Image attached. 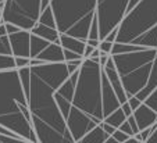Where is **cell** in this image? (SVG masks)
Masks as SVG:
<instances>
[{"label":"cell","mask_w":157,"mask_h":143,"mask_svg":"<svg viewBox=\"0 0 157 143\" xmlns=\"http://www.w3.org/2000/svg\"><path fill=\"white\" fill-rule=\"evenodd\" d=\"M54 92L52 85L31 72L27 101L36 140L38 143H75L54 100Z\"/></svg>","instance_id":"cell-1"},{"label":"cell","mask_w":157,"mask_h":143,"mask_svg":"<svg viewBox=\"0 0 157 143\" xmlns=\"http://www.w3.org/2000/svg\"><path fill=\"white\" fill-rule=\"evenodd\" d=\"M22 104L28 106V101L21 85L18 70L0 71V125L6 126L31 143H38L31 122L20 110Z\"/></svg>","instance_id":"cell-2"},{"label":"cell","mask_w":157,"mask_h":143,"mask_svg":"<svg viewBox=\"0 0 157 143\" xmlns=\"http://www.w3.org/2000/svg\"><path fill=\"white\" fill-rule=\"evenodd\" d=\"M101 74L103 67L100 64L90 58H83L71 100V107L81 111L96 125L104 118L101 104Z\"/></svg>","instance_id":"cell-3"},{"label":"cell","mask_w":157,"mask_h":143,"mask_svg":"<svg viewBox=\"0 0 157 143\" xmlns=\"http://www.w3.org/2000/svg\"><path fill=\"white\" fill-rule=\"evenodd\" d=\"M50 7L60 33L81 40L88 39L95 17L96 0H50Z\"/></svg>","instance_id":"cell-4"},{"label":"cell","mask_w":157,"mask_h":143,"mask_svg":"<svg viewBox=\"0 0 157 143\" xmlns=\"http://www.w3.org/2000/svg\"><path fill=\"white\" fill-rule=\"evenodd\" d=\"M154 25H157V0H140L120 22L116 42L131 43Z\"/></svg>","instance_id":"cell-5"},{"label":"cell","mask_w":157,"mask_h":143,"mask_svg":"<svg viewBox=\"0 0 157 143\" xmlns=\"http://www.w3.org/2000/svg\"><path fill=\"white\" fill-rule=\"evenodd\" d=\"M40 13V0H6L2 21L10 22L20 29L31 31L38 22Z\"/></svg>","instance_id":"cell-6"},{"label":"cell","mask_w":157,"mask_h":143,"mask_svg":"<svg viewBox=\"0 0 157 143\" xmlns=\"http://www.w3.org/2000/svg\"><path fill=\"white\" fill-rule=\"evenodd\" d=\"M128 0H96L95 17L98 20L99 39L103 40L113 29L118 28L127 14Z\"/></svg>","instance_id":"cell-7"},{"label":"cell","mask_w":157,"mask_h":143,"mask_svg":"<svg viewBox=\"0 0 157 143\" xmlns=\"http://www.w3.org/2000/svg\"><path fill=\"white\" fill-rule=\"evenodd\" d=\"M29 39L31 32L25 29H20L9 35L10 46L14 57H28L29 58Z\"/></svg>","instance_id":"cell-8"},{"label":"cell","mask_w":157,"mask_h":143,"mask_svg":"<svg viewBox=\"0 0 157 143\" xmlns=\"http://www.w3.org/2000/svg\"><path fill=\"white\" fill-rule=\"evenodd\" d=\"M101 104H103L104 117L109 115L110 113H113L114 110H117V108L121 106V103H120L116 92H114L111 85H110L104 71H103V74H101Z\"/></svg>","instance_id":"cell-9"},{"label":"cell","mask_w":157,"mask_h":143,"mask_svg":"<svg viewBox=\"0 0 157 143\" xmlns=\"http://www.w3.org/2000/svg\"><path fill=\"white\" fill-rule=\"evenodd\" d=\"M132 115H133V118H135V121H136L139 132L142 131V129L154 125L157 122V113L153 108L149 107L147 104H145V103H142L138 108H135V110L132 111Z\"/></svg>","instance_id":"cell-10"},{"label":"cell","mask_w":157,"mask_h":143,"mask_svg":"<svg viewBox=\"0 0 157 143\" xmlns=\"http://www.w3.org/2000/svg\"><path fill=\"white\" fill-rule=\"evenodd\" d=\"M35 58L42 60L43 63H63L64 61L63 47L59 43H49L44 50H42Z\"/></svg>","instance_id":"cell-11"},{"label":"cell","mask_w":157,"mask_h":143,"mask_svg":"<svg viewBox=\"0 0 157 143\" xmlns=\"http://www.w3.org/2000/svg\"><path fill=\"white\" fill-rule=\"evenodd\" d=\"M29 32L32 33V35H36V36H39V38L44 39V40H48V42H50V43H59L60 32L57 31V28H52L44 24H40V22H36L35 27H33Z\"/></svg>","instance_id":"cell-12"},{"label":"cell","mask_w":157,"mask_h":143,"mask_svg":"<svg viewBox=\"0 0 157 143\" xmlns=\"http://www.w3.org/2000/svg\"><path fill=\"white\" fill-rule=\"evenodd\" d=\"M59 43L63 49H67V50L75 51V53L83 54V50H85V40H81L78 38H74V36L65 35V33H60L59 36Z\"/></svg>","instance_id":"cell-13"},{"label":"cell","mask_w":157,"mask_h":143,"mask_svg":"<svg viewBox=\"0 0 157 143\" xmlns=\"http://www.w3.org/2000/svg\"><path fill=\"white\" fill-rule=\"evenodd\" d=\"M131 43L138 46H143V47H147V49H157V25H154L153 28H150L145 33L138 36Z\"/></svg>","instance_id":"cell-14"},{"label":"cell","mask_w":157,"mask_h":143,"mask_svg":"<svg viewBox=\"0 0 157 143\" xmlns=\"http://www.w3.org/2000/svg\"><path fill=\"white\" fill-rule=\"evenodd\" d=\"M157 86V56L156 58L153 60V64H151V70H150V75H149V79H147V84L146 86L140 90L139 93H136V97L139 99L140 101H143L151 93V90Z\"/></svg>","instance_id":"cell-15"},{"label":"cell","mask_w":157,"mask_h":143,"mask_svg":"<svg viewBox=\"0 0 157 143\" xmlns=\"http://www.w3.org/2000/svg\"><path fill=\"white\" fill-rule=\"evenodd\" d=\"M110 135H107L106 132L101 129L100 125H96L93 129H90L89 132H86L79 140H77L75 143H103L104 140L109 137Z\"/></svg>","instance_id":"cell-16"},{"label":"cell","mask_w":157,"mask_h":143,"mask_svg":"<svg viewBox=\"0 0 157 143\" xmlns=\"http://www.w3.org/2000/svg\"><path fill=\"white\" fill-rule=\"evenodd\" d=\"M50 42L44 40V39L39 38L36 35H32L31 33V39H29V58H35L38 57V54L40 53L42 50H44V47L49 45Z\"/></svg>","instance_id":"cell-17"},{"label":"cell","mask_w":157,"mask_h":143,"mask_svg":"<svg viewBox=\"0 0 157 143\" xmlns=\"http://www.w3.org/2000/svg\"><path fill=\"white\" fill-rule=\"evenodd\" d=\"M127 119V117H125L124 111L121 110V107H118L117 110H114L113 113H110L109 115L104 117L103 122H106V124H109V125L114 126V128H120V125H121L122 122Z\"/></svg>","instance_id":"cell-18"},{"label":"cell","mask_w":157,"mask_h":143,"mask_svg":"<svg viewBox=\"0 0 157 143\" xmlns=\"http://www.w3.org/2000/svg\"><path fill=\"white\" fill-rule=\"evenodd\" d=\"M38 22L48 25V27H52V28H56V20H54V15H53V11H52L50 6H48L40 14H39Z\"/></svg>","instance_id":"cell-19"},{"label":"cell","mask_w":157,"mask_h":143,"mask_svg":"<svg viewBox=\"0 0 157 143\" xmlns=\"http://www.w3.org/2000/svg\"><path fill=\"white\" fill-rule=\"evenodd\" d=\"M15 68V58L14 56L0 54V71H9Z\"/></svg>","instance_id":"cell-20"},{"label":"cell","mask_w":157,"mask_h":143,"mask_svg":"<svg viewBox=\"0 0 157 143\" xmlns=\"http://www.w3.org/2000/svg\"><path fill=\"white\" fill-rule=\"evenodd\" d=\"M0 54H7V56H13L11 46H10L9 35L0 36Z\"/></svg>","instance_id":"cell-21"},{"label":"cell","mask_w":157,"mask_h":143,"mask_svg":"<svg viewBox=\"0 0 157 143\" xmlns=\"http://www.w3.org/2000/svg\"><path fill=\"white\" fill-rule=\"evenodd\" d=\"M143 103L145 104H147L150 108H153L154 111L157 113V86L154 88L153 90H151V93L147 96V97L143 100Z\"/></svg>","instance_id":"cell-22"},{"label":"cell","mask_w":157,"mask_h":143,"mask_svg":"<svg viewBox=\"0 0 157 143\" xmlns=\"http://www.w3.org/2000/svg\"><path fill=\"white\" fill-rule=\"evenodd\" d=\"M0 142L2 143H31L29 140L24 139V137H13V136H4V135H0Z\"/></svg>","instance_id":"cell-23"},{"label":"cell","mask_w":157,"mask_h":143,"mask_svg":"<svg viewBox=\"0 0 157 143\" xmlns=\"http://www.w3.org/2000/svg\"><path fill=\"white\" fill-rule=\"evenodd\" d=\"M98 49L101 51V53L110 54V53H111V49H113V43L109 42V40H106V39H103V40H100V43H99Z\"/></svg>","instance_id":"cell-24"},{"label":"cell","mask_w":157,"mask_h":143,"mask_svg":"<svg viewBox=\"0 0 157 143\" xmlns=\"http://www.w3.org/2000/svg\"><path fill=\"white\" fill-rule=\"evenodd\" d=\"M63 54H64V61H71V60L83 58L81 54L75 53V51H71V50H67V49H63Z\"/></svg>","instance_id":"cell-25"},{"label":"cell","mask_w":157,"mask_h":143,"mask_svg":"<svg viewBox=\"0 0 157 143\" xmlns=\"http://www.w3.org/2000/svg\"><path fill=\"white\" fill-rule=\"evenodd\" d=\"M111 136H113L118 143H124L125 140L128 139V137H131V136H128L127 134H124V132H122L121 129H118V128H117L116 131L113 132V135H111Z\"/></svg>","instance_id":"cell-26"},{"label":"cell","mask_w":157,"mask_h":143,"mask_svg":"<svg viewBox=\"0 0 157 143\" xmlns=\"http://www.w3.org/2000/svg\"><path fill=\"white\" fill-rule=\"evenodd\" d=\"M15 58V68H24L29 67V58L28 57H14Z\"/></svg>","instance_id":"cell-27"},{"label":"cell","mask_w":157,"mask_h":143,"mask_svg":"<svg viewBox=\"0 0 157 143\" xmlns=\"http://www.w3.org/2000/svg\"><path fill=\"white\" fill-rule=\"evenodd\" d=\"M127 101H128V104L131 106L132 111L135 110V108H138V107H139V106L143 103V101H140L139 99L136 97V96H131V97H128V100H127Z\"/></svg>","instance_id":"cell-28"},{"label":"cell","mask_w":157,"mask_h":143,"mask_svg":"<svg viewBox=\"0 0 157 143\" xmlns=\"http://www.w3.org/2000/svg\"><path fill=\"white\" fill-rule=\"evenodd\" d=\"M127 121H128V124H129V125H131V128H132L133 136H135V135H138V134H139V128H138V125H136V121H135V118H133V115L127 117Z\"/></svg>","instance_id":"cell-29"},{"label":"cell","mask_w":157,"mask_h":143,"mask_svg":"<svg viewBox=\"0 0 157 143\" xmlns=\"http://www.w3.org/2000/svg\"><path fill=\"white\" fill-rule=\"evenodd\" d=\"M118 129H121V131L124 132V134H127L128 136H133L132 128H131V125H129V124H128V121H127V119H125V121L122 122L121 125H120V128H118Z\"/></svg>","instance_id":"cell-30"},{"label":"cell","mask_w":157,"mask_h":143,"mask_svg":"<svg viewBox=\"0 0 157 143\" xmlns=\"http://www.w3.org/2000/svg\"><path fill=\"white\" fill-rule=\"evenodd\" d=\"M99 125L101 126V129H103V131L106 132L107 135H113V132L116 131V128H114V126L109 125V124H106V122H103V121H101L100 124H99Z\"/></svg>","instance_id":"cell-31"},{"label":"cell","mask_w":157,"mask_h":143,"mask_svg":"<svg viewBox=\"0 0 157 143\" xmlns=\"http://www.w3.org/2000/svg\"><path fill=\"white\" fill-rule=\"evenodd\" d=\"M121 110L124 111V114H125V117H129V115H132V108H131V106L128 104V101H125V103H122L121 106Z\"/></svg>","instance_id":"cell-32"},{"label":"cell","mask_w":157,"mask_h":143,"mask_svg":"<svg viewBox=\"0 0 157 143\" xmlns=\"http://www.w3.org/2000/svg\"><path fill=\"white\" fill-rule=\"evenodd\" d=\"M4 27H6L7 35H10V33H14V32H17V31H20V28L15 27V25H13V24H10V22H4Z\"/></svg>","instance_id":"cell-33"},{"label":"cell","mask_w":157,"mask_h":143,"mask_svg":"<svg viewBox=\"0 0 157 143\" xmlns=\"http://www.w3.org/2000/svg\"><path fill=\"white\" fill-rule=\"evenodd\" d=\"M145 143H157V125H156V128L153 129V132L150 134V136L146 139Z\"/></svg>","instance_id":"cell-34"},{"label":"cell","mask_w":157,"mask_h":143,"mask_svg":"<svg viewBox=\"0 0 157 143\" xmlns=\"http://www.w3.org/2000/svg\"><path fill=\"white\" fill-rule=\"evenodd\" d=\"M116 38H117V28L111 31V32H110L104 39H106V40H109V42H111V43H114V42H116Z\"/></svg>","instance_id":"cell-35"},{"label":"cell","mask_w":157,"mask_h":143,"mask_svg":"<svg viewBox=\"0 0 157 143\" xmlns=\"http://www.w3.org/2000/svg\"><path fill=\"white\" fill-rule=\"evenodd\" d=\"M93 46H90V45H85V50H83V54H82V57L83 58H89V56H90V53L93 51Z\"/></svg>","instance_id":"cell-36"},{"label":"cell","mask_w":157,"mask_h":143,"mask_svg":"<svg viewBox=\"0 0 157 143\" xmlns=\"http://www.w3.org/2000/svg\"><path fill=\"white\" fill-rule=\"evenodd\" d=\"M85 43H86V45L93 46V47H98L99 43H100V40H99V39H86Z\"/></svg>","instance_id":"cell-37"},{"label":"cell","mask_w":157,"mask_h":143,"mask_svg":"<svg viewBox=\"0 0 157 143\" xmlns=\"http://www.w3.org/2000/svg\"><path fill=\"white\" fill-rule=\"evenodd\" d=\"M140 0H128V6H127V13L129 11V10H132L133 7L136 6L138 3H139Z\"/></svg>","instance_id":"cell-38"},{"label":"cell","mask_w":157,"mask_h":143,"mask_svg":"<svg viewBox=\"0 0 157 143\" xmlns=\"http://www.w3.org/2000/svg\"><path fill=\"white\" fill-rule=\"evenodd\" d=\"M39 64H43V61L39 58H29V67H35L39 66Z\"/></svg>","instance_id":"cell-39"},{"label":"cell","mask_w":157,"mask_h":143,"mask_svg":"<svg viewBox=\"0 0 157 143\" xmlns=\"http://www.w3.org/2000/svg\"><path fill=\"white\" fill-rule=\"evenodd\" d=\"M124 143H142V142H140V140H138L135 136H131V137H128Z\"/></svg>","instance_id":"cell-40"},{"label":"cell","mask_w":157,"mask_h":143,"mask_svg":"<svg viewBox=\"0 0 157 143\" xmlns=\"http://www.w3.org/2000/svg\"><path fill=\"white\" fill-rule=\"evenodd\" d=\"M4 35H7V32H6V27H4V22H2V24H0V36H4Z\"/></svg>","instance_id":"cell-41"},{"label":"cell","mask_w":157,"mask_h":143,"mask_svg":"<svg viewBox=\"0 0 157 143\" xmlns=\"http://www.w3.org/2000/svg\"><path fill=\"white\" fill-rule=\"evenodd\" d=\"M4 2L6 0H0V24H2V13H3V7H4Z\"/></svg>","instance_id":"cell-42"},{"label":"cell","mask_w":157,"mask_h":143,"mask_svg":"<svg viewBox=\"0 0 157 143\" xmlns=\"http://www.w3.org/2000/svg\"><path fill=\"white\" fill-rule=\"evenodd\" d=\"M103 143H118V142H117V140L116 139H114V137L113 136H111V135H110V136L109 137H107V139L106 140H104V142Z\"/></svg>","instance_id":"cell-43"},{"label":"cell","mask_w":157,"mask_h":143,"mask_svg":"<svg viewBox=\"0 0 157 143\" xmlns=\"http://www.w3.org/2000/svg\"><path fill=\"white\" fill-rule=\"evenodd\" d=\"M0 143H2V142H0Z\"/></svg>","instance_id":"cell-44"}]
</instances>
